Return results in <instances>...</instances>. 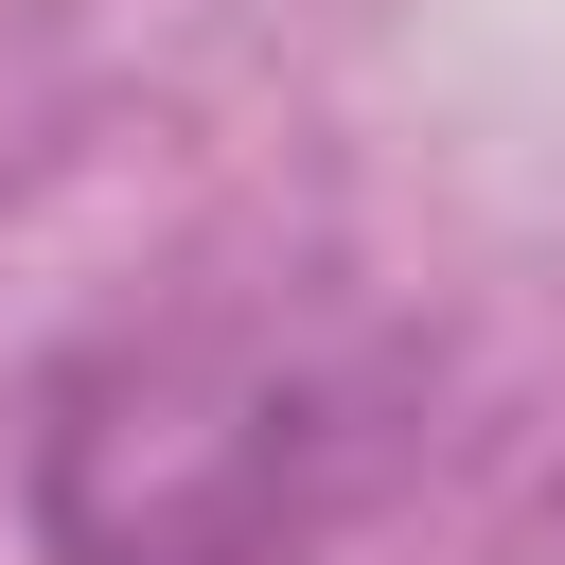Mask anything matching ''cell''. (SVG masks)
Returning <instances> with one entry per match:
<instances>
[{
  "instance_id": "cell-1",
  "label": "cell",
  "mask_w": 565,
  "mask_h": 565,
  "mask_svg": "<svg viewBox=\"0 0 565 565\" xmlns=\"http://www.w3.org/2000/svg\"><path fill=\"white\" fill-rule=\"evenodd\" d=\"M335 388L282 335L177 318L35 388V547L53 565H282L335 512Z\"/></svg>"
}]
</instances>
